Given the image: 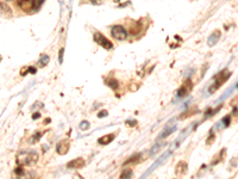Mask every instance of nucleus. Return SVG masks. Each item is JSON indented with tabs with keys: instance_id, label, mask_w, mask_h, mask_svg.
Masks as SVG:
<instances>
[{
	"instance_id": "nucleus-1",
	"label": "nucleus",
	"mask_w": 238,
	"mask_h": 179,
	"mask_svg": "<svg viewBox=\"0 0 238 179\" xmlns=\"http://www.w3.org/2000/svg\"><path fill=\"white\" fill-rule=\"evenodd\" d=\"M230 77H231V72H229V71H226V69L219 72L217 75H214V78H213L214 83H213V85L210 87V93H213L214 91H217V90H218L221 85H223Z\"/></svg>"
},
{
	"instance_id": "nucleus-2",
	"label": "nucleus",
	"mask_w": 238,
	"mask_h": 179,
	"mask_svg": "<svg viewBox=\"0 0 238 179\" xmlns=\"http://www.w3.org/2000/svg\"><path fill=\"white\" fill-rule=\"evenodd\" d=\"M94 41H95V42H97L98 44H100L102 48L107 49V50L112 49V47H113L112 42H111L110 39H107L102 34H100V32H95V34H94Z\"/></svg>"
},
{
	"instance_id": "nucleus-3",
	"label": "nucleus",
	"mask_w": 238,
	"mask_h": 179,
	"mask_svg": "<svg viewBox=\"0 0 238 179\" xmlns=\"http://www.w3.org/2000/svg\"><path fill=\"white\" fill-rule=\"evenodd\" d=\"M111 35L118 41H123L128 37V32H126V30L122 25H114L111 29Z\"/></svg>"
},
{
	"instance_id": "nucleus-4",
	"label": "nucleus",
	"mask_w": 238,
	"mask_h": 179,
	"mask_svg": "<svg viewBox=\"0 0 238 179\" xmlns=\"http://www.w3.org/2000/svg\"><path fill=\"white\" fill-rule=\"evenodd\" d=\"M38 155L34 152H29V153H24V159L23 160H18V164L22 165H32L37 161Z\"/></svg>"
},
{
	"instance_id": "nucleus-5",
	"label": "nucleus",
	"mask_w": 238,
	"mask_h": 179,
	"mask_svg": "<svg viewBox=\"0 0 238 179\" xmlns=\"http://www.w3.org/2000/svg\"><path fill=\"white\" fill-rule=\"evenodd\" d=\"M192 88H193V83H192V80L190 79H187L184 84H182V86L177 90V97H185L187 96L190 91H192Z\"/></svg>"
},
{
	"instance_id": "nucleus-6",
	"label": "nucleus",
	"mask_w": 238,
	"mask_h": 179,
	"mask_svg": "<svg viewBox=\"0 0 238 179\" xmlns=\"http://www.w3.org/2000/svg\"><path fill=\"white\" fill-rule=\"evenodd\" d=\"M17 3L24 12H31L36 6V0H17Z\"/></svg>"
},
{
	"instance_id": "nucleus-7",
	"label": "nucleus",
	"mask_w": 238,
	"mask_h": 179,
	"mask_svg": "<svg viewBox=\"0 0 238 179\" xmlns=\"http://www.w3.org/2000/svg\"><path fill=\"white\" fill-rule=\"evenodd\" d=\"M187 168H188L187 162H185V161L177 162V165L175 166V174L177 177H184L187 173Z\"/></svg>"
},
{
	"instance_id": "nucleus-8",
	"label": "nucleus",
	"mask_w": 238,
	"mask_h": 179,
	"mask_svg": "<svg viewBox=\"0 0 238 179\" xmlns=\"http://www.w3.org/2000/svg\"><path fill=\"white\" fill-rule=\"evenodd\" d=\"M83 166H85V161H83L82 158H76V159L71 160L70 162L67 164L68 168H74V170H79V168H81Z\"/></svg>"
},
{
	"instance_id": "nucleus-9",
	"label": "nucleus",
	"mask_w": 238,
	"mask_h": 179,
	"mask_svg": "<svg viewBox=\"0 0 238 179\" xmlns=\"http://www.w3.org/2000/svg\"><path fill=\"white\" fill-rule=\"evenodd\" d=\"M56 149H57V153L61 154V155H65V154H67L68 151H69V141H66V140L61 141L57 144Z\"/></svg>"
},
{
	"instance_id": "nucleus-10",
	"label": "nucleus",
	"mask_w": 238,
	"mask_h": 179,
	"mask_svg": "<svg viewBox=\"0 0 238 179\" xmlns=\"http://www.w3.org/2000/svg\"><path fill=\"white\" fill-rule=\"evenodd\" d=\"M220 36H221V32L219 30H216L214 32H212V35L210 36L208 41H207V44L210 47H213V45H216L218 43V41L220 39Z\"/></svg>"
},
{
	"instance_id": "nucleus-11",
	"label": "nucleus",
	"mask_w": 238,
	"mask_h": 179,
	"mask_svg": "<svg viewBox=\"0 0 238 179\" xmlns=\"http://www.w3.org/2000/svg\"><path fill=\"white\" fill-rule=\"evenodd\" d=\"M114 140V134H107V135H104L101 136L99 139V143L100 144H107L110 142H112Z\"/></svg>"
},
{
	"instance_id": "nucleus-12",
	"label": "nucleus",
	"mask_w": 238,
	"mask_h": 179,
	"mask_svg": "<svg viewBox=\"0 0 238 179\" xmlns=\"http://www.w3.org/2000/svg\"><path fill=\"white\" fill-rule=\"evenodd\" d=\"M0 13L1 14H5L7 16V17H10V16H12V11L9 6H7L6 4L4 3H0Z\"/></svg>"
},
{
	"instance_id": "nucleus-13",
	"label": "nucleus",
	"mask_w": 238,
	"mask_h": 179,
	"mask_svg": "<svg viewBox=\"0 0 238 179\" xmlns=\"http://www.w3.org/2000/svg\"><path fill=\"white\" fill-rule=\"evenodd\" d=\"M139 158H141V154H134L133 157H131L129 160H126V161H125V164H124V165L131 164V162H134V164H136V162H138V161H139Z\"/></svg>"
},
{
	"instance_id": "nucleus-14",
	"label": "nucleus",
	"mask_w": 238,
	"mask_h": 179,
	"mask_svg": "<svg viewBox=\"0 0 238 179\" xmlns=\"http://www.w3.org/2000/svg\"><path fill=\"white\" fill-rule=\"evenodd\" d=\"M130 177H132V171L130 168H125L120 174V178H130Z\"/></svg>"
},
{
	"instance_id": "nucleus-15",
	"label": "nucleus",
	"mask_w": 238,
	"mask_h": 179,
	"mask_svg": "<svg viewBox=\"0 0 238 179\" xmlns=\"http://www.w3.org/2000/svg\"><path fill=\"white\" fill-rule=\"evenodd\" d=\"M106 84L108 85V86H111L113 90H116L117 87H118V81L117 80H114V79H110V80H106Z\"/></svg>"
},
{
	"instance_id": "nucleus-16",
	"label": "nucleus",
	"mask_w": 238,
	"mask_h": 179,
	"mask_svg": "<svg viewBox=\"0 0 238 179\" xmlns=\"http://www.w3.org/2000/svg\"><path fill=\"white\" fill-rule=\"evenodd\" d=\"M48 63H49V56L43 55L41 58V60H39V64H41V66H46Z\"/></svg>"
},
{
	"instance_id": "nucleus-17",
	"label": "nucleus",
	"mask_w": 238,
	"mask_h": 179,
	"mask_svg": "<svg viewBox=\"0 0 238 179\" xmlns=\"http://www.w3.org/2000/svg\"><path fill=\"white\" fill-rule=\"evenodd\" d=\"M214 140H216V135H214V134L211 132L210 135H208V137H207V141H206V144H207V146L212 144V143L214 142Z\"/></svg>"
},
{
	"instance_id": "nucleus-18",
	"label": "nucleus",
	"mask_w": 238,
	"mask_h": 179,
	"mask_svg": "<svg viewBox=\"0 0 238 179\" xmlns=\"http://www.w3.org/2000/svg\"><path fill=\"white\" fill-rule=\"evenodd\" d=\"M221 122H223V124H224V127H225V128H226V127H229V125H230V122H231V116H230V115L225 116L223 119H221Z\"/></svg>"
},
{
	"instance_id": "nucleus-19",
	"label": "nucleus",
	"mask_w": 238,
	"mask_h": 179,
	"mask_svg": "<svg viewBox=\"0 0 238 179\" xmlns=\"http://www.w3.org/2000/svg\"><path fill=\"white\" fill-rule=\"evenodd\" d=\"M89 127H91L89 125V122H87V121H82L81 123H80V129L81 130H88Z\"/></svg>"
},
{
	"instance_id": "nucleus-20",
	"label": "nucleus",
	"mask_w": 238,
	"mask_h": 179,
	"mask_svg": "<svg viewBox=\"0 0 238 179\" xmlns=\"http://www.w3.org/2000/svg\"><path fill=\"white\" fill-rule=\"evenodd\" d=\"M231 91H232V88H230V90H227V91H226V93H225V94H223V96H221V97H220V98L218 99V102H221V100H225V99L227 98V97H229L230 94H231Z\"/></svg>"
},
{
	"instance_id": "nucleus-21",
	"label": "nucleus",
	"mask_w": 238,
	"mask_h": 179,
	"mask_svg": "<svg viewBox=\"0 0 238 179\" xmlns=\"http://www.w3.org/2000/svg\"><path fill=\"white\" fill-rule=\"evenodd\" d=\"M136 123H137L136 121L131 119V121H128V122H126V125H131V127H133V125H136Z\"/></svg>"
},
{
	"instance_id": "nucleus-22",
	"label": "nucleus",
	"mask_w": 238,
	"mask_h": 179,
	"mask_svg": "<svg viewBox=\"0 0 238 179\" xmlns=\"http://www.w3.org/2000/svg\"><path fill=\"white\" fill-rule=\"evenodd\" d=\"M63 52H65L63 49H61V50H60V58H58V62H60L61 64H62V61H63Z\"/></svg>"
},
{
	"instance_id": "nucleus-23",
	"label": "nucleus",
	"mask_w": 238,
	"mask_h": 179,
	"mask_svg": "<svg viewBox=\"0 0 238 179\" xmlns=\"http://www.w3.org/2000/svg\"><path fill=\"white\" fill-rule=\"evenodd\" d=\"M89 1L92 3V4H94V5H99V4H101L104 0H89Z\"/></svg>"
},
{
	"instance_id": "nucleus-24",
	"label": "nucleus",
	"mask_w": 238,
	"mask_h": 179,
	"mask_svg": "<svg viewBox=\"0 0 238 179\" xmlns=\"http://www.w3.org/2000/svg\"><path fill=\"white\" fill-rule=\"evenodd\" d=\"M105 116H107V111H102L98 113V117H105Z\"/></svg>"
},
{
	"instance_id": "nucleus-25",
	"label": "nucleus",
	"mask_w": 238,
	"mask_h": 179,
	"mask_svg": "<svg viewBox=\"0 0 238 179\" xmlns=\"http://www.w3.org/2000/svg\"><path fill=\"white\" fill-rule=\"evenodd\" d=\"M38 117H39V115H38V113H36V115L34 116V118H38Z\"/></svg>"
},
{
	"instance_id": "nucleus-26",
	"label": "nucleus",
	"mask_w": 238,
	"mask_h": 179,
	"mask_svg": "<svg viewBox=\"0 0 238 179\" xmlns=\"http://www.w3.org/2000/svg\"><path fill=\"white\" fill-rule=\"evenodd\" d=\"M236 87H238V84H237V85H236Z\"/></svg>"
}]
</instances>
